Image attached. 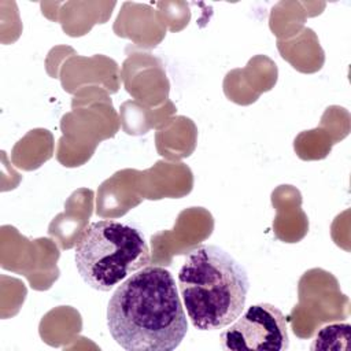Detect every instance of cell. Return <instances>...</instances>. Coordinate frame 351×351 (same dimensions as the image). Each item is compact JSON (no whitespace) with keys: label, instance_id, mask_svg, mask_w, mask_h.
Instances as JSON below:
<instances>
[{"label":"cell","instance_id":"cell-2","mask_svg":"<svg viewBox=\"0 0 351 351\" xmlns=\"http://www.w3.org/2000/svg\"><path fill=\"white\" fill-rule=\"evenodd\" d=\"M177 287L192 325L199 330H218L243 313L250 280L244 266L229 252L203 244L188 252Z\"/></svg>","mask_w":351,"mask_h":351},{"label":"cell","instance_id":"cell-5","mask_svg":"<svg viewBox=\"0 0 351 351\" xmlns=\"http://www.w3.org/2000/svg\"><path fill=\"white\" fill-rule=\"evenodd\" d=\"M351 326L348 324H333L324 326L315 336L311 350H347Z\"/></svg>","mask_w":351,"mask_h":351},{"label":"cell","instance_id":"cell-4","mask_svg":"<svg viewBox=\"0 0 351 351\" xmlns=\"http://www.w3.org/2000/svg\"><path fill=\"white\" fill-rule=\"evenodd\" d=\"M219 340L223 350L232 351L288 350V322L282 311L274 304H252L243 310L228 329L222 330Z\"/></svg>","mask_w":351,"mask_h":351},{"label":"cell","instance_id":"cell-1","mask_svg":"<svg viewBox=\"0 0 351 351\" xmlns=\"http://www.w3.org/2000/svg\"><path fill=\"white\" fill-rule=\"evenodd\" d=\"M107 328L128 351H171L188 332L173 274L148 265L122 281L107 306Z\"/></svg>","mask_w":351,"mask_h":351},{"label":"cell","instance_id":"cell-3","mask_svg":"<svg viewBox=\"0 0 351 351\" xmlns=\"http://www.w3.org/2000/svg\"><path fill=\"white\" fill-rule=\"evenodd\" d=\"M81 278L90 288L107 292L151 262L143 232L129 223L101 219L84 230L74 252Z\"/></svg>","mask_w":351,"mask_h":351}]
</instances>
